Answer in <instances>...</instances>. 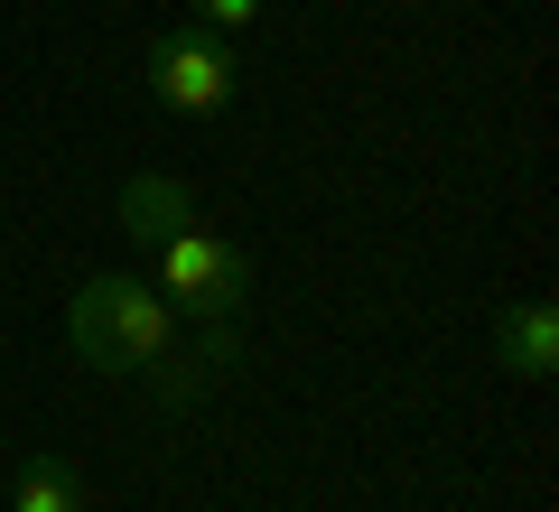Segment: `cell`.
<instances>
[{"mask_svg":"<svg viewBox=\"0 0 559 512\" xmlns=\"http://www.w3.org/2000/svg\"><path fill=\"white\" fill-rule=\"evenodd\" d=\"M495 364L522 382H550L559 373V308L550 298H522V308L495 317Z\"/></svg>","mask_w":559,"mask_h":512,"instance_id":"obj_4","label":"cell"},{"mask_svg":"<svg viewBox=\"0 0 559 512\" xmlns=\"http://www.w3.org/2000/svg\"><path fill=\"white\" fill-rule=\"evenodd\" d=\"M121 224H131V242H150V252H159L168 234H187V224H197V197H187L178 178H159V168H140V178H121Z\"/></svg>","mask_w":559,"mask_h":512,"instance_id":"obj_5","label":"cell"},{"mask_svg":"<svg viewBox=\"0 0 559 512\" xmlns=\"http://www.w3.org/2000/svg\"><path fill=\"white\" fill-rule=\"evenodd\" d=\"M10 512H84V475L66 456H28L20 485H10Z\"/></svg>","mask_w":559,"mask_h":512,"instance_id":"obj_7","label":"cell"},{"mask_svg":"<svg viewBox=\"0 0 559 512\" xmlns=\"http://www.w3.org/2000/svg\"><path fill=\"white\" fill-rule=\"evenodd\" d=\"M66 335H75V355L103 364V373H140V364H159L178 345V308H168L150 279H84L66 298Z\"/></svg>","mask_w":559,"mask_h":512,"instance_id":"obj_1","label":"cell"},{"mask_svg":"<svg viewBox=\"0 0 559 512\" xmlns=\"http://www.w3.org/2000/svg\"><path fill=\"white\" fill-rule=\"evenodd\" d=\"M215 373H234V326H205V345L159 355V401H197Z\"/></svg>","mask_w":559,"mask_h":512,"instance_id":"obj_6","label":"cell"},{"mask_svg":"<svg viewBox=\"0 0 559 512\" xmlns=\"http://www.w3.org/2000/svg\"><path fill=\"white\" fill-rule=\"evenodd\" d=\"M159 298L178 317H197V326H234L242 298H252V252L205 234V224H187V234L159 242Z\"/></svg>","mask_w":559,"mask_h":512,"instance_id":"obj_2","label":"cell"},{"mask_svg":"<svg viewBox=\"0 0 559 512\" xmlns=\"http://www.w3.org/2000/svg\"><path fill=\"white\" fill-rule=\"evenodd\" d=\"M261 0H197V28H252Z\"/></svg>","mask_w":559,"mask_h":512,"instance_id":"obj_8","label":"cell"},{"mask_svg":"<svg viewBox=\"0 0 559 512\" xmlns=\"http://www.w3.org/2000/svg\"><path fill=\"white\" fill-rule=\"evenodd\" d=\"M150 94L168 103V112H224V103L242 94V75H234V57H224V38L215 28H168V38H150Z\"/></svg>","mask_w":559,"mask_h":512,"instance_id":"obj_3","label":"cell"}]
</instances>
